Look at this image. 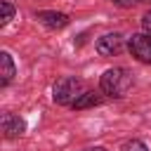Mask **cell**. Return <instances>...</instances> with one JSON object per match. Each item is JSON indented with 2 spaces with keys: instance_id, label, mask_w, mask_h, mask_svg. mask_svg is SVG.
Wrapping results in <instances>:
<instances>
[{
  "instance_id": "14",
  "label": "cell",
  "mask_w": 151,
  "mask_h": 151,
  "mask_svg": "<svg viewBox=\"0 0 151 151\" xmlns=\"http://www.w3.org/2000/svg\"><path fill=\"white\" fill-rule=\"evenodd\" d=\"M146 2H151V0H146Z\"/></svg>"
},
{
  "instance_id": "5",
  "label": "cell",
  "mask_w": 151,
  "mask_h": 151,
  "mask_svg": "<svg viewBox=\"0 0 151 151\" xmlns=\"http://www.w3.org/2000/svg\"><path fill=\"white\" fill-rule=\"evenodd\" d=\"M24 130H26V125H24V120L19 116H12V113L2 116V132H5L7 139H14V137L24 134Z\"/></svg>"
},
{
  "instance_id": "3",
  "label": "cell",
  "mask_w": 151,
  "mask_h": 151,
  "mask_svg": "<svg viewBox=\"0 0 151 151\" xmlns=\"http://www.w3.org/2000/svg\"><path fill=\"white\" fill-rule=\"evenodd\" d=\"M130 54L144 64H151V35L149 33H134L127 42Z\"/></svg>"
},
{
  "instance_id": "2",
  "label": "cell",
  "mask_w": 151,
  "mask_h": 151,
  "mask_svg": "<svg viewBox=\"0 0 151 151\" xmlns=\"http://www.w3.org/2000/svg\"><path fill=\"white\" fill-rule=\"evenodd\" d=\"M85 92V85H83V80L80 78H64V80H59L57 85H54V101L57 104H61V106H73L78 99H80V94Z\"/></svg>"
},
{
  "instance_id": "12",
  "label": "cell",
  "mask_w": 151,
  "mask_h": 151,
  "mask_svg": "<svg viewBox=\"0 0 151 151\" xmlns=\"http://www.w3.org/2000/svg\"><path fill=\"white\" fill-rule=\"evenodd\" d=\"M113 5H118V7H132V5H137V2H142V0H111Z\"/></svg>"
},
{
  "instance_id": "10",
  "label": "cell",
  "mask_w": 151,
  "mask_h": 151,
  "mask_svg": "<svg viewBox=\"0 0 151 151\" xmlns=\"http://www.w3.org/2000/svg\"><path fill=\"white\" fill-rule=\"evenodd\" d=\"M120 151H149L146 149V144L144 142H139V139H130V142H125L123 144V149Z\"/></svg>"
},
{
  "instance_id": "4",
  "label": "cell",
  "mask_w": 151,
  "mask_h": 151,
  "mask_svg": "<svg viewBox=\"0 0 151 151\" xmlns=\"http://www.w3.org/2000/svg\"><path fill=\"white\" fill-rule=\"evenodd\" d=\"M97 52L101 54V57H113V54H118L123 47H125V38L120 35V33H106V35H101L99 40H97Z\"/></svg>"
},
{
  "instance_id": "1",
  "label": "cell",
  "mask_w": 151,
  "mask_h": 151,
  "mask_svg": "<svg viewBox=\"0 0 151 151\" xmlns=\"http://www.w3.org/2000/svg\"><path fill=\"white\" fill-rule=\"evenodd\" d=\"M99 87L109 97H123L132 87V73L127 68H109V71H104Z\"/></svg>"
},
{
  "instance_id": "9",
  "label": "cell",
  "mask_w": 151,
  "mask_h": 151,
  "mask_svg": "<svg viewBox=\"0 0 151 151\" xmlns=\"http://www.w3.org/2000/svg\"><path fill=\"white\" fill-rule=\"evenodd\" d=\"M0 7H2V19H0V24H2V26H7V24L12 21V17H14V5H12L9 0H2V2H0Z\"/></svg>"
},
{
  "instance_id": "8",
  "label": "cell",
  "mask_w": 151,
  "mask_h": 151,
  "mask_svg": "<svg viewBox=\"0 0 151 151\" xmlns=\"http://www.w3.org/2000/svg\"><path fill=\"white\" fill-rule=\"evenodd\" d=\"M99 101H101L99 92H87V90H85V92L80 94V99L73 104V109H78V111H80V109H90V106H97Z\"/></svg>"
},
{
  "instance_id": "7",
  "label": "cell",
  "mask_w": 151,
  "mask_h": 151,
  "mask_svg": "<svg viewBox=\"0 0 151 151\" xmlns=\"http://www.w3.org/2000/svg\"><path fill=\"white\" fill-rule=\"evenodd\" d=\"M0 66H2V71H0V85L5 87V85H9V80L14 78V71H17L9 52H0Z\"/></svg>"
},
{
  "instance_id": "11",
  "label": "cell",
  "mask_w": 151,
  "mask_h": 151,
  "mask_svg": "<svg viewBox=\"0 0 151 151\" xmlns=\"http://www.w3.org/2000/svg\"><path fill=\"white\" fill-rule=\"evenodd\" d=\"M142 26H144L146 33H151V12H146V14L142 17Z\"/></svg>"
},
{
  "instance_id": "6",
  "label": "cell",
  "mask_w": 151,
  "mask_h": 151,
  "mask_svg": "<svg viewBox=\"0 0 151 151\" xmlns=\"http://www.w3.org/2000/svg\"><path fill=\"white\" fill-rule=\"evenodd\" d=\"M38 19L47 28H64L68 24V17L64 12H38Z\"/></svg>"
},
{
  "instance_id": "13",
  "label": "cell",
  "mask_w": 151,
  "mask_h": 151,
  "mask_svg": "<svg viewBox=\"0 0 151 151\" xmlns=\"http://www.w3.org/2000/svg\"><path fill=\"white\" fill-rule=\"evenodd\" d=\"M87 151H106L104 146H94V149H87Z\"/></svg>"
}]
</instances>
